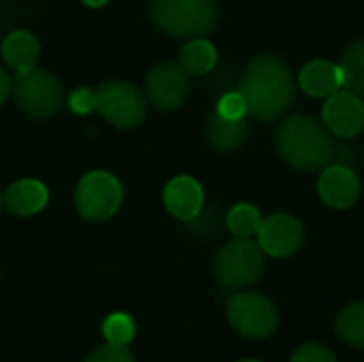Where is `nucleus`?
<instances>
[{"label": "nucleus", "mask_w": 364, "mask_h": 362, "mask_svg": "<svg viewBox=\"0 0 364 362\" xmlns=\"http://www.w3.org/2000/svg\"><path fill=\"white\" fill-rule=\"evenodd\" d=\"M239 92L243 94L247 111L254 117L271 122L292 105L294 77L286 62L277 55L264 53L247 64Z\"/></svg>", "instance_id": "nucleus-1"}, {"label": "nucleus", "mask_w": 364, "mask_h": 362, "mask_svg": "<svg viewBox=\"0 0 364 362\" xmlns=\"http://www.w3.org/2000/svg\"><path fill=\"white\" fill-rule=\"evenodd\" d=\"M277 151L296 171L314 173L331 164L335 147L328 128L309 115H294L277 128Z\"/></svg>", "instance_id": "nucleus-2"}, {"label": "nucleus", "mask_w": 364, "mask_h": 362, "mask_svg": "<svg viewBox=\"0 0 364 362\" xmlns=\"http://www.w3.org/2000/svg\"><path fill=\"white\" fill-rule=\"evenodd\" d=\"M149 21L168 36H203L218 23L215 0H151Z\"/></svg>", "instance_id": "nucleus-3"}, {"label": "nucleus", "mask_w": 364, "mask_h": 362, "mask_svg": "<svg viewBox=\"0 0 364 362\" xmlns=\"http://www.w3.org/2000/svg\"><path fill=\"white\" fill-rule=\"evenodd\" d=\"M13 98L17 109L32 119H47L64 102V90L55 75L43 68L17 73L13 79Z\"/></svg>", "instance_id": "nucleus-4"}, {"label": "nucleus", "mask_w": 364, "mask_h": 362, "mask_svg": "<svg viewBox=\"0 0 364 362\" xmlns=\"http://www.w3.org/2000/svg\"><path fill=\"white\" fill-rule=\"evenodd\" d=\"M264 273V252L258 241L241 239L226 243L213 258L215 280L232 290L256 284Z\"/></svg>", "instance_id": "nucleus-5"}, {"label": "nucleus", "mask_w": 364, "mask_h": 362, "mask_svg": "<svg viewBox=\"0 0 364 362\" xmlns=\"http://www.w3.org/2000/svg\"><path fill=\"white\" fill-rule=\"evenodd\" d=\"M124 201V188L119 179L109 171L85 173L75 188L77 213L87 222L111 220Z\"/></svg>", "instance_id": "nucleus-6"}, {"label": "nucleus", "mask_w": 364, "mask_h": 362, "mask_svg": "<svg viewBox=\"0 0 364 362\" xmlns=\"http://www.w3.org/2000/svg\"><path fill=\"white\" fill-rule=\"evenodd\" d=\"M96 111L115 128H136L147 117V98L136 85L111 79L96 87Z\"/></svg>", "instance_id": "nucleus-7"}, {"label": "nucleus", "mask_w": 364, "mask_h": 362, "mask_svg": "<svg viewBox=\"0 0 364 362\" xmlns=\"http://www.w3.org/2000/svg\"><path fill=\"white\" fill-rule=\"evenodd\" d=\"M228 322L247 339H267L279 326L275 305L258 292H241L232 297L228 303Z\"/></svg>", "instance_id": "nucleus-8"}, {"label": "nucleus", "mask_w": 364, "mask_h": 362, "mask_svg": "<svg viewBox=\"0 0 364 362\" xmlns=\"http://www.w3.org/2000/svg\"><path fill=\"white\" fill-rule=\"evenodd\" d=\"M190 94V75L179 62L156 64L145 77V98L160 111L179 109Z\"/></svg>", "instance_id": "nucleus-9"}, {"label": "nucleus", "mask_w": 364, "mask_h": 362, "mask_svg": "<svg viewBox=\"0 0 364 362\" xmlns=\"http://www.w3.org/2000/svg\"><path fill=\"white\" fill-rule=\"evenodd\" d=\"M256 237L264 254L273 258H288L303 247L305 228L299 218L290 213H275L262 220V226Z\"/></svg>", "instance_id": "nucleus-10"}, {"label": "nucleus", "mask_w": 364, "mask_h": 362, "mask_svg": "<svg viewBox=\"0 0 364 362\" xmlns=\"http://www.w3.org/2000/svg\"><path fill=\"white\" fill-rule=\"evenodd\" d=\"M322 119L324 126L341 139L360 134L364 128V102L360 94L352 90H337L326 96Z\"/></svg>", "instance_id": "nucleus-11"}, {"label": "nucleus", "mask_w": 364, "mask_h": 362, "mask_svg": "<svg viewBox=\"0 0 364 362\" xmlns=\"http://www.w3.org/2000/svg\"><path fill=\"white\" fill-rule=\"evenodd\" d=\"M318 194L324 205L333 209H348L360 194V181L356 173L346 164H328L322 169L318 179Z\"/></svg>", "instance_id": "nucleus-12"}, {"label": "nucleus", "mask_w": 364, "mask_h": 362, "mask_svg": "<svg viewBox=\"0 0 364 362\" xmlns=\"http://www.w3.org/2000/svg\"><path fill=\"white\" fill-rule=\"evenodd\" d=\"M164 207L166 211L181 220V222H194L205 205V192L203 186L188 175H179L171 179L164 188Z\"/></svg>", "instance_id": "nucleus-13"}, {"label": "nucleus", "mask_w": 364, "mask_h": 362, "mask_svg": "<svg viewBox=\"0 0 364 362\" xmlns=\"http://www.w3.org/2000/svg\"><path fill=\"white\" fill-rule=\"evenodd\" d=\"M2 201H4V209H9L13 215L30 218L47 207L49 190L45 183L36 179H19L4 190Z\"/></svg>", "instance_id": "nucleus-14"}, {"label": "nucleus", "mask_w": 364, "mask_h": 362, "mask_svg": "<svg viewBox=\"0 0 364 362\" xmlns=\"http://www.w3.org/2000/svg\"><path fill=\"white\" fill-rule=\"evenodd\" d=\"M299 85L309 96L326 98L333 92L343 87V75H341L339 64H335L331 60H314L303 66V70L299 75Z\"/></svg>", "instance_id": "nucleus-15"}, {"label": "nucleus", "mask_w": 364, "mask_h": 362, "mask_svg": "<svg viewBox=\"0 0 364 362\" xmlns=\"http://www.w3.org/2000/svg\"><path fill=\"white\" fill-rule=\"evenodd\" d=\"M0 53L9 68H13L15 73H23L36 66V60L41 55V45L32 32L13 30L11 34L4 36Z\"/></svg>", "instance_id": "nucleus-16"}, {"label": "nucleus", "mask_w": 364, "mask_h": 362, "mask_svg": "<svg viewBox=\"0 0 364 362\" xmlns=\"http://www.w3.org/2000/svg\"><path fill=\"white\" fill-rule=\"evenodd\" d=\"M247 132H250V126H247L245 117L228 119V117H222L218 111H213V115L209 117V124H207V139L220 151L237 149L245 141Z\"/></svg>", "instance_id": "nucleus-17"}, {"label": "nucleus", "mask_w": 364, "mask_h": 362, "mask_svg": "<svg viewBox=\"0 0 364 362\" xmlns=\"http://www.w3.org/2000/svg\"><path fill=\"white\" fill-rule=\"evenodd\" d=\"M179 64L188 75H207L218 64V51H215L213 43L196 36L183 45V49L179 53Z\"/></svg>", "instance_id": "nucleus-18"}, {"label": "nucleus", "mask_w": 364, "mask_h": 362, "mask_svg": "<svg viewBox=\"0 0 364 362\" xmlns=\"http://www.w3.org/2000/svg\"><path fill=\"white\" fill-rule=\"evenodd\" d=\"M335 331L346 346L364 350V301L352 303L339 312Z\"/></svg>", "instance_id": "nucleus-19"}, {"label": "nucleus", "mask_w": 364, "mask_h": 362, "mask_svg": "<svg viewBox=\"0 0 364 362\" xmlns=\"http://www.w3.org/2000/svg\"><path fill=\"white\" fill-rule=\"evenodd\" d=\"M341 75H343V85L356 94L364 96V38L352 43L341 62H339Z\"/></svg>", "instance_id": "nucleus-20"}, {"label": "nucleus", "mask_w": 364, "mask_h": 362, "mask_svg": "<svg viewBox=\"0 0 364 362\" xmlns=\"http://www.w3.org/2000/svg\"><path fill=\"white\" fill-rule=\"evenodd\" d=\"M226 226L235 237L252 239L254 235H258V230L262 226V215H260L258 207H254L250 203H239L228 211Z\"/></svg>", "instance_id": "nucleus-21"}, {"label": "nucleus", "mask_w": 364, "mask_h": 362, "mask_svg": "<svg viewBox=\"0 0 364 362\" xmlns=\"http://www.w3.org/2000/svg\"><path fill=\"white\" fill-rule=\"evenodd\" d=\"M134 333H136V326H134L132 318L126 314H111L102 322V335H105L107 344L128 346L134 339Z\"/></svg>", "instance_id": "nucleus-22"}, {"label": "nucleus", "mask_w": 364, "mask_h": 362, "mask_svg": "<svg viewBox=\"0 0 364 362\" xmlns=\"http://www.w3.org/2000/svg\"><path fill=\"white\" fill-rule=\"evenodd\" d=\"M222 117H228V119H241L245 117L247 113V102L243 98L241 92H228L220 98L218 102V109H215Z\"/></svg>", "instance_id": "nucleus-23"}, {"label": "nucleus", "mask_w": 364, "mask_h": 362, "mask_svg": "<svg viewBox=\"0 0 364 362\" xmlns=\"http://www.w3.org/2000/svg\"><path fill=\"white\" fill-rule=\"evenodd\" d=\"M85 362H134V358L126 346L105 344V346L96 348L94 352H90Z\"/></svg>", "instance_id": "nucleus-24"}, {"label": "nucleus", "mask_w": 364, "mask_h": 362, "mask_svg": "<svg viewBox=\"0 0 364 362\" xmlns=\"http://www.w3.org/2000/svg\"><path fill=\"white\" fill-rule=\"evenodd\" d=\"M290 362H337V358H335V354L326 346L311 341V344L301 346L292 354V361Z\"/></svg>", "instance_id": "nucleus-25"}, {"label": "nucleus", "mask_w": 364, "mask_h": 362, "mask_svg": "<svg viewBox=\"0 0 364 362\" xmlns=\"http://www.w3.org/2000/svg\"><path fill=\"white\" fill-rule=\"evenodd\" d=\"M68 107L77 115H87V113L96 111V90H90V87L73 90L68 96Z\"/></svg>", "instance_id": "nucleus-26"}, {"label": "nucleus", "mask_w": 364, "mask_h": 362, "mask_svg": "<svg viewBox=\"0 0 364 362\" xmlns=\"http://www.w3.org/2000/svg\"><path fill=\"white\" fill-rule=\"evenodd\" d=\"M11 87H13V81L9 79V75H6L4 70H0V105L6 100V96H9V92H11Z\"/></svg>", "instance_id": "nucleus-27"}, {"label": "nucleus", "mask_w": 364, "mask_h": 362, "mask_svg": "<svg viewBox=\"0 0 364 362\" xmlns=\"http://www.w3.org/2000/svg\"><path fill=\"white\" fill-rule=\"evenodd\" d=\"M83 4H87V6H94V9H98V6H105V4H109L111 0H81Z\"/></svg>", "instance_id": "nucleus-28"}, {"label": "nucleus", "mask_w": 364, "mask_h": 362, "mask_svg": "<svg viewBox=\"0 0 364 362\" xmlns=\"http://www.w3.org/2000/svg\"><path fill=\"white\" fill-rule=\"evenodd\" d=\"M2 209H4V201H2V192H0V213H2Z\"/></svg>", "instance_id": "nucleus-29"}, {"label": "nucleus", "mask_w": 364, "mask_h": 362, "mask_svg": "<svg viewBox=\"0 0 364 362\" xmlns=\"http://www.w3.org/2000/svg\"><path fill=\"white\" fill-rule=\"evenodd\" d=\"M241 362H258V361H252V358H250V361H241Z\"/></svg>", "instance_id": "nucleus-30"}]
</instances>
